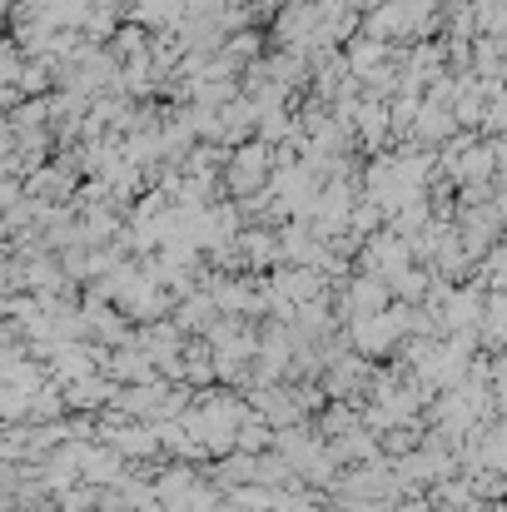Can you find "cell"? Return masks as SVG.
Returning <instances> with one entry per match:
<instances>
[{
  "mask_svg": "<svg viewBox=\"0 0 507 512\" xmlns=\"http://www.w3.org/2000/svg\"><path fill=\"white\" fill-rule=\"evenodd\" d=\"M368 5H373V10H378V5H388V0H368Z\"/></svg>",
  "mask_w": 507,
  "mask_h": 512,
  "instance_id": "obj_3",
  "label": "cell"
},
{
  "mask_svg": "<svg viewBox=\"0 0 507 512\" xmlns=\"http://www.w3.org/2000/svg\"><path fill=\"white\" fill-rule=\"evenodd\" d=\"M269 165H274V150H269V145H259V140H244V145L229 155L224 189H229L234 199H254V194H264V184H269Z\"/></svg>",
  "mask_w": 507,
  "mask_h": 512,
  "instance_id": "obj_1",
  "label": "cell"
},
{
  "mask_svg": "<svg viewBox=\"0 0 507 512\" xmlns=\"http://www.w3.org/2000/svg\"><path fill=\"white\" fill-rule=\"evenodd\" d=\"M413 130H418V145H438V140L453 130V110H443V105H418Z\"/></svg>",
  "mask_w": 507,
  "mask_h": 512,
  "instance_id": "obj_2",
  "label": "cell"
}]
</instances>
